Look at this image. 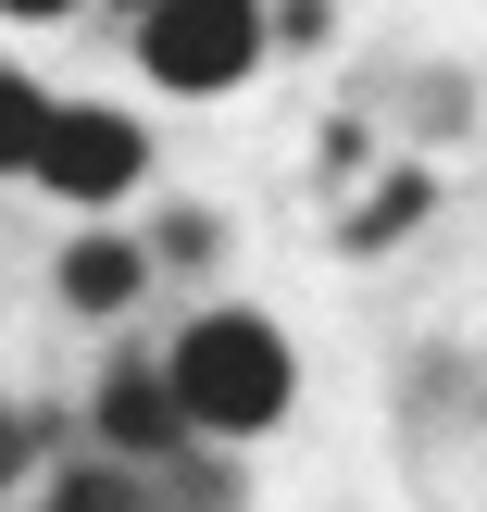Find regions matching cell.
<instances>
[{"label":"cell","instance_id":"obj_3","mask_svg":"<svg viewBox=\"0 0 487 512\" xmlns=\"http://www.w3.org/2000/svg\"><path fill=\"white\" fill-rule=\"evenodd\" d=\"M138 163H150V138H138L125 113H100V100H50V113H38V150H25V175H38V188H63V200L138 188Z\"/></svg>","mask_w":487,"mask_h":512},{"label":"cell","instance_id":"obj_1","mask_svg":"<svg viewBox=\"0 0 487 512\" xmlns=\"http://www.w3.org/2000/svg\"><path fill=\"white\" fill-rule=\"evenodd\" d=\"M163 388L188 425H213V438H250V425L288 413V338H275L263 313H200L188 338L163 350Z\"/></svg>","mask_w":487,"mask_h":512},{"label":"cell","instance_id":"obj_4","mask_svg":"<svg viewBox=\"0 0 487 512\" xmlns=\"http://www.w3.org/2000/svg\"><path fill=\"white\" fill-rule=\"evenodd\" d=\"M88 425H100V450H113V463H175V450H188V413H175V388H163V375H138V363H125L113 388L88 400Z\"/></svg>","mask_w":487,"mask_h":512},{"label":"cell","instance_id":"obj_9","mask_svg":"<svg viewBox=\"0 0 487 512\" xmlns=\"http://www.w3.org/2000/svg\"><path fill=\"white\" fill-rule=\"evenodd\" d=\"M25 463H38V413H13V400H0V488H13Z\"/></svg>","mask_w":487,"mask_h":512},{"label":"cell","instance_id":"obj_2","mask_svg":"<svg viewBox=\"0 0 487 512\" xmlns=\"http://www.w3.org/2000/svg\"><path fill=\"white\" fill-rule=\"evenodd\" d=\"M138 63L188 100L238 88L263 63V0H138Z\"/></svg>","mask_w":487,"mask_h":512},{"label":"cell","instance_id":"obj_11","mask_svg":"<svg viewBox=\"0 0 487 512\" xmlns=\"http://www.w3.org/2000/svg\"><path fill=\"white\" fill-rule=\"evenodd\" d=\"M125 13H138V0H125Z\"/></svg>","mask_w":487,"mask_h":512},{"label":"cell","instance_id":"obj_5","mask_svg":"<svg viewBox=\"0 0 487 512\" xmlns=\"http://www.w3.org/2000/svg\"><path fill=\"white\" fill-rule=\"evenodd\" d=\"M138 275H150V250H125V238H75V250H63V300H75V313L138 300Z\"/></svg>","mask_w":487,"mask_h":512},{"label":"cell","instance_id":"obj_7","mask_svg":"<svg viewBox=\"0 0 487 512\" xmlns=\"http://www.w3.org/2000/svg\"><path fill=\"white\" fill-rule=\"evenodd\" d=\"M38 113H50V100L25 88L13 63H0V175H25V150H38Z\"/></svg>","mask_w":487,"mask_h":512},{"label":"cell","instance_id":"obj_6","mask_svg":"<svg viewBox=\"0 0 487 512\" xmlns=\"http://www.w3.org/2000/svg\"><path fill=\"white\" fill-rule=\"evenodd\" d=\"M50 512H150V488L125 463H63V488H50Z\"/></svg>","mask_w":487,"mask_h":512},{"label":"cell","instance_id":"obj_10","mask_svg":"<svg viewBox=\"0 0 487 512\" xmlns=\"http://www.w3.org/2000/svg\"><path fill=\"white\" fill-rule=\"evenodd\" d=\"M0 13H63V0H0Z\"/></svg>","mask_w":487,"mask_h":512},{"label":"cell","instance_id":"obj_8","mask_svg":"<svg viewBox=\"0 0 487 512\" xmlns=\"http://www.w3.org/2000/svg\"><path fill=\"white\" fill-rule=\"evenodd\" d=\"M150 263H213V213H163L150 225Z\"/></svg>","mask_w":487,"mask_h":512}]
</instances>
